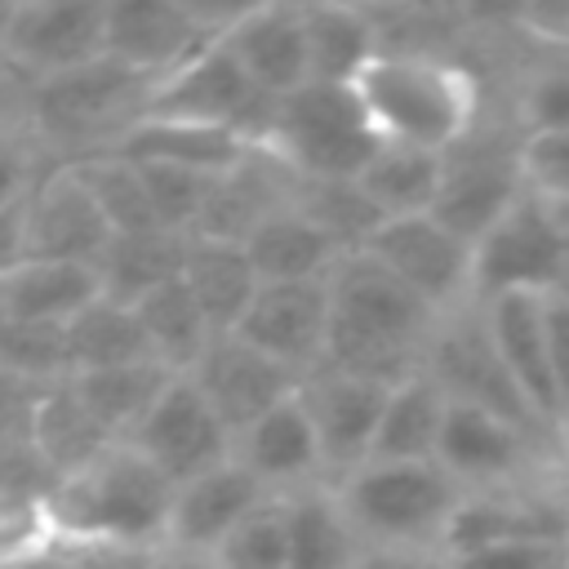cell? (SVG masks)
<instances>
[{"label": "cell", "mask_w": 569, "mask_h": 569, "mask_svg": "<svg viewBox=\"0 0 569 569\" xmlns=\"http://www.w3.org/2000/svg\"><path fill=\"white\" fill-rule=\"evenodd\" d=\"M218 569H289V511L284 493L253 507L213 551Z\"/></svg>", "instance_id": "cell-40"}, {"label": "cell", "mask_w": 569, "mask_h": 569, "mask_svg": "<svg viewBox=\"0 0 569 569\" xmlns=\"http://www.w3.org/2000/svg\"><path fill=\"white\" fill-rule=\"evenodd\" d=\"M169 507L173 485L133 445L120 440L58 480L44 507V533L67 547L156 551L164 547Z\"/></svg>", "instance_id": "cell-2"}, {"label": "cell", "mask_w": 569, "mask_h": 569, "mask_svg": "<svg viewBox=\"0 0 569 569\" xmlns=\"http://www.w3.org/2000/svg\"><path fill=\"white\" fill-rule=\"evenodd\" d=\"M44 169L49 164H40V138L27 124L4 120L0 124V213L22 209Z\"/></svg>", "instance_id": "cell-42"}, {"label": "cell", "mask_w": 569, "mask_h": 569, "mask_svg": "<svg viewBox=\"0 0 569 569\" xmlns=\"http://www.w3.org/2000/svg\"><path fill=\"white\" fill-rule=\"evenodd\" d=\"M525 191H529V178L520 164V142L516 147H480V151L453 147L445 156V178H440L431 218L445 222L453 236H462L476 249L511 213V204Z\"/></svg>", "instance_id": "cell-17"}, {"label": "cell", "mask_w": 569, "mask_h": 569, "mask_svg": "<svg viewBox=\"0 0 569 569\" xmlns=\"http://www.w3.org/2000/svg\"><path fill=\"white\" fill-rule=\"evenodd\" d=\"M307 80L356 84L360 71L382 53V31L369 9L356 4H302Z\"/></svg>", "instance_id": "cell-28"}, {"label": "cell", "mask_w": 569, "mask_h": 569, "mask_svg": "<svg viewBox=\"0 0 569 569\" xmlns=\"http://www.w3.org/2000/svg\"><path fill=\"white\" fill-rule=\"evenodd\" d=\"M147 569H218L213 556L204 551H182V547H156L147 556Z\"/></svg>", "instance_id": "cell-49"}, {"label": "cell", "mask_w": 569, "mask_h": 569, "mask_svg": "<svg viewBox=\"0 0 569 569\" xmlns=\"http://www.w3.org/2000/svg\"><path fill=\"white\" fill-rule=\"evenodd\" d=\"M525 538H569V516L556 493V471L542 480H525V485L462 493V502L445 529L440 560L480 551V547H498V542H525Z\"/></svg>", "instance_id": "cell-16"}, {"label": "cell", "mask_w": 569, "mask_h": 569, "mask_svg": "<svg viewBox=\"0 0 569 569\" xmlns=\"http://www.w3.org/2000/svg\"><path fill=\"white\" fill-rule=\"evenodd\" d=\"M218 40L267 98H284L307 84L302 4H240Z\"/></svg>", "instance_id": "cell-23"}, {"label": "cell", "mask_w": 569, "mask_h": 569, "mask_svg": "<svg viewBox=\"0 0 569 569\" xmlns=\"http://www.w3.org/2000/svg\"><path fill=\"white\" fill-rule=\"evenodd\" d=\"M560 293H565V298H569V284H565V289H560Z\"/></svg>", "instance_id": "cell-51"}, {"label": "cell", "mask_w": 569, "mask_h": 569, "mask_svg": "<svg viewBox=\"0 0 569 569\" xmlns=\"http://www.w3.org/2000/svg\"><path fill=\"white\" fill-rule=\"evenodd\" d=\"M244 253L258 271L262 284H293V280H329L333 267L347 258L342 244L320 227L311 222L298 204H284L276 209L249 240H244Z\"/></svg>", "instance_id": "cell-27"}, {"label": "cell", "mask_w": 569, "mask_h": 569, "mask_svg": "<svg viewBox=\"0 0 569 569\" xmlns=\"http://www.w3.org/2000/svg\"><path fill=\"white\" fill-rule=\"evenodd\" d=\"M356 253H369L373 262H382L436 316H449L476 302V249L431 213L382 218L365 240V249Z\"/></svg>", "instance_id": "cell-10"}, {"label": "cell", "mask_w": 569, "mask_h": 569, "mask_svg": "<svg viewBox=\"0 0 569 569\" xmlns=\"http://www.w3.org/2000/svg\"><path fill=\"white\" fill-rule=\"evenodd\" d=\"M27 258V222H22V209H9L0 213V280Z\"/></svg>", "instance_id": "cell-47"}, {"label": "cell", "mask_w": 569, "mask_h": 569, "mask_svg": "<svg viewBox=\"0 0 569 569\" xmlns=\"http://www.w3.org/2000/svg\"><path fill=\"white\" fill-rule=\"evenodd\" d=\"M298 396H302L307 418L316 427L329 485L347 480L356 467H365L373 458L378 422H382V409H387V396H391L387 382L338 373V369H316V373L302 378Z\"/></svg>", "instance_id": "cell-15"}, {"label": "cell", "mask_w": 569, "mask_h": 569, "mask_svg": "<svg viewBox=\"0 0 569 569\" xmlns=\"http://www.w3.org/2000/svg\"><path fill=\"white\" fill-rule=\"evenodd\" d=\"M445 569H569V538H525L498 542L462 556H445Z\"/></svg>", "instance_id": "cell-43"}, {"label": "cell", "mask_w": 569, "mask_h": 569, "mask_svg": "<svg viewBox=\"0 0 569 569\" xmlns=\"http://www.w3.org/2000/svg\"><path fill=\"white\" fill-rule=\"evenodd\" d=\"M271 111H276V98H267L240 71V62L222 49V40H213L187 67H178L173 76H164L156 84V93H151V107H147V116L231 129V133H240L253 147L267 138Z\"/></svg>", "instance_id": "cell-12"}, {"label": "cell", "mask_w": 569, "mask_h": 569, "mask_svg": "<svg viewBox=\"0 0 569 569\" xmlns=\"http://www.w3.org/2000/svg\"><path fill=\"white\" fill-rule=\"evenodd\" d=\"M236 458L271 489V493H298L307 485H329L325 480V458L316 427L307 418L302 396L293 391L276 409H267L253 427L236 436Z\"/></svg>", "instance_id": "cell-24"}, {"label": "cell", "mask_w": 569, "mask_h": 569, "mask_svg": "<svg viewBox=\"0 0 569 569\" xmlns=\"http://www.w3.org/2000/svg\"><path fill=\"white\" fill-rule=\"evenodd\" d=\"M27 431H31L36 449L49 458V467H53L58 476L80 471V467L93 462L102 449L120 445V440H111V436L93 422V413L80 405V396L71 391V382H53V387H44V391L36 396L31 418H27Z\"/></svg>", "instance_id": "cell-35"}, {"label": "cell", "mask_w": 569, "mask_h": 569, "mask_svg": "<svg viewBox=\"0 0 569 569\" xmlns=\"http://www.w3.org/2000/svg\"><path fill=\"white\" fill-rule=\"evenodd\" d=\"M422 369L436 378V387L453 405H471V409H485V413H498V418H511V422H520L529 431L551 436L533 418V409L525 405L520 387L511 382V373H507V365H502V356H498V347L489 338V325H485V307L480 302H467V307L440 316V325H436V333L427 342Z\"/></svg>", "instance_id": "cell-9"}, {"label": "cell", "mask_w": 569, "mask_h": 569, "mask_svg": "<svg viewBox=\"0 0 569 569\" xmlns=\"http://www.w3.org/2000/svg\"><path fill=\"white\" fill-rule=\"evenodd\" d=\"M360 569H445L440 556L427 551H391V547H365Z\"/></svg>", "instance_id": "cell-48"}, {"label": "cell", "mask_w": 569, "mask_h": 569, "mask_svg": "<svg viewBox=\"0 0 569 569\" xmlns=\"http://www.w3.org/2000/svg\"><path fill=\"white\" fill-rule=\"evenodd\" d=\"M329 347L320 369L405 382L422 369L440 316L369 253H347L329 276Z\"/></svg>", "instance_id": "cell-1"}, {"label": "cell", "mask_w": 569, "mask_h": 569, "mask_svg": "<svg viewBox=\"0 0 569 569\" xmlns=\"http://www.w3.org/2000/svg\"><path fill=\"white\" fill-rule=\"evenodd\" d=\"M569 284V231L533 187L476 244V302L502 293H560Z\"/></svg>", "instance_id": "cell-7"}, {"label": "cell", "mask_w": 569, "mask_h": 569, "mask_svg": "<svg viewBox=\"0 0 569 569\" xmlns=\"http://www.w3.org/2000/svg\"><path fill=\"white\" fill-rule=\"evenodd\" d=\"M111 151H124L129 160H142V164H173V169H187V173L222 178L253 151V142H244L231 129H213V124L142 116L120 138V147H111Z\"/></svg>", "instance_id": "cell-26"}, {"label": "cell", "mask_w": 569, "mask_h": 569, "mask_svg": "<svg viewBox=\"0 0 569 569\" xmlns=\"http://www.w3.org/2000/svg\"><path fill=\"white\" fill-rule=\"evenodd\" d=\"M556 493H560L565 516H569V431L560 436V449H556Z\"/></svg>", "instance_id": "cell-50"}, {"label": "cell", "mask_w": 569, "mask_h": 569, "mask_svg": "<svg viewBox=\"0 0 569 569\" xmlns=\"http://www.w3.org/2000/svg\"><path fill=\"white\" fill-rule=\"evenodd\" d=\"M182 284L191 289V298L200 302L204 320L213 325V333H236V325L244 320L249 302L258 298L262 280L244 253V244H227V240H196L187 236V253H182Z\"/></svg>", "instance_id": "cell-30"}, {"label": "cell", "mask_w": 569, "mask_h": 569, "mask_svg": "<svg viewBox=\"0 0 569 569\" xmlns=\"http://www.w3.org/2000/svg\"><path fill=\"white\" fill-rule=\"evenodd\" d=\"M445 418H449V396L436 387V378L427 369L409 373L387 396L373 458H382V462H436Z\"/></svg>", "instance_id": "cell-31"}, {"label": "cell", "mask_w": 569, "mask_h": 569, "mask_svg": "<svg viewBox=\"0 0 569 569\" xmlns=\"http://www.w3.org/2000/svg\"><path fill=\"white\" fill-rule=\"evenodd\" d=\"M445 178V151H422L405 142H382L356 187L369 196V204L382 218H409V213H431Z\"/></svg>", "instance_id": "cell-33"}, {"label": "cell", "mask_w": 569, "mask_h": 569, "mask_svg": "<svg viewBox=\"0 0 569 569\" xmlns=\"http://www.w3.org/2000/svg\"><path fill=\"white\" fill-rule=\"evenodd\" d=\"M231 18L236 9H209L182 0L107 4V58L160 84L164 76L187 67L200 49H209Z\"/></svg>", "instance_id": "cell-11"}, {"label": "cell", "mask_w": 569, "mask_h": 569, "mask_svg": "<svg viewBox=\"0 0 569 569\" xmlns=\"http://www.w3.org/2000/svg\"><path fill=\"white\" fill-rule=\"evenodd\" d=\"M480 307H485L489 338H493L511 382L520 387L533 418L560 440L565 422H560V396H556V373H551L547 293H502V298H485Z\"/></svg>", "instance_id": "cell-21"}, {"label": "cell", "mask_w": 569, "mask_h": 569, "mask_svg": "<svg viewBox=\"0 0 569 569\" xmlns=\"http://www.w3.org/2000/svg\"><path fill=\"white\" fill-rule=\"evenodd\" d=\"M182 253H187V236H173V231L116 236L111 249H107L102 262H98L102 293L133 307V302L147 298L156 284L182 276Z\"/></svg>", "instance_id": "cell-37"}, {"label": "cell", "mask_w": 569, "mask_h": 569, "mask_svg": "<svg viewBox=\"0 0 569 569\" xmlns=\"http://www.w3.org/2000/svg\"><path fill=\"white\" fill-rule=\"evenodd\" d=\"M124 445H133L173 489L236 458V436L227 431V422L213 413V405L187 373H178L160 391V400Z\"/></svg>", "instance_id": "cell-14"}, {"label": "cell", "mask_w": 569, "mask_h": 569, "mask_svg": "<svg viewBox=\"0 0 569 569\" xmlns=\"http://www.w3.org/2000/svg\"><path fill=\"white\" fill-rule=\"evenodd\" d=\"M556 449L560 445L542 431H529L511 418L449 400L436 462L462 493H476V489H502V485H525V480L551 476Z\"/></svg>", "instance_id": "cell-8"}, {"label": "cell", "mask_w": 569, "mask_h": 569, "mask_svg": "<svg viewBox=\"0 0 569 569\" xmlns=\"http://www.w3.org/2000/svg\"><path fill=\"white\" fill-rule=\"evenodd\" d=\"M98 298H102L98 267L62 262V258H22L0 280V320L71 325Z\"/></svg>", "instance_id": "cell-25"}, {"label": "cell", "mask_w": 569, "mask_h": 569, "mask_svg": "<svg viewBox=\"0 0 569 569\" xmlns=\"http://www.w3.org/2000/svg\"><path fill=\"white\" fill-rule=\"evenodd\" d=\"M71 164H76L80 182L89 187L93 204L102 209L111 236L164 231V227L156 222V209H151L142 169H138L124 151H93V156H80V160H71Z\"/></svg>", "instance_id": "cell-38"}, {"label": "cell", "mask_w": 569, "mask_h": 569, "mask_svg": "<svg viewBox=\"0 0 569 569\" xmlns=\"http://www.w3.org/2000/svg\"><path fill=\"white\" fill-rule=\"evenodd\" d=\"M173 378L178 373H169L164 365L142 360V365H116V369H84V373H71L67 382L111 440H129Z\"/></svg>", "instance_id": "cell-32"}, {"label": "cell", "mask_w": 569, "mask_h": 569, "mask_svg": "<svg viewBox=\"0 0 569 569\" xmlns=\"http://www.w3.org/2000/svg\"><path fill=\"white\" fill-rule=\"evenodd\" d=\"M0 124H4V120H0Z\"/></svg>", "instance_id": "cell-52"}, {"label": "cell", "mask_w": 569, "mask_h": 569, "mask_svg": "<svg viewBox=\"0 0 569 569\" xmlns=\"http://www.w3.org/2000/svg\"><path fill=\"white\" fill-rule=\"evenodd\" d=\"M133 311L142 320V333L151 342L156 365H164L169 373H191L200 365V356L209 351V342L218 338L213 325L204 320L200 302L182 284V276L156 284L147 298L133 302Z\"/></svg>", "instance_id": "cell-34"}, {"label": "cell", "mask_w": 569, "mask_h": 569, "mask_svg": "<svg viewBox=\"0 0 569 569\" xmlns=\"http://www.w3.org/2000/svg\"><path fill=\"white\" fill-rule=\"evenodd\" d=\"M520 164L525 178L538 196L569 204V133H547V138H525L520 142Z\"/></svg>", "instance_id": "cell-44"}, {"label": "cell", "mask_w": 569, "mask_h": 569, "mask_svg": "<svg viewBox=\"0 0 569 569\" xmlns=\"http://www.w3.org/2000/svg\"><path fill=\"white\" fill-rule=\"evenodd\" d=\"M329 280H293V284H262L249 302L236 338L258 347L262 356L289 365L293 373H316L329 347Z\"/></svg>", "instance_id": "cell-19"}, {"label": "cell", "mask_w": 569, "mask_h": 569, "mask_svg": "<svg viewBox=\"0 0 569 569\" xmlns=\"http://www.w3.org/2000/svg\"><path fill=\"white\" fill-rule=\"evenodd\" d=\"M267 147L298 182H356L382 138L373 133L356 84L307 80L302 89L276 98Z\"/></svg>", "instance_id": "cell-5"}, {"label": "cell", "mask_w": 569, "mask_h": 569, "mask_svg": "<svg viewBox=\"0 0 569 569\" xmlns=\"http://www.w3.org/2000/svg\"><path fill=\"white\" fill-rule=\"evenodd\" d=\"M333 489L365 547L427 551V556H440L445 529L462 502V489L445 476L440 462L369 458Z\"/></svg>", "instance_id": "cell-4"}, {"label": "cell", "mask_w": 569, "mask_h": 569, "mask_svg": "<svg viewBox=\"0 0 569 569\" xmlns=\"http://www.w3.org/2000/svg\"><path fill=\"white\" fill-rule=\"evenodd\" d=\"M151 93H156V80L102 58L71 76L31 84L27 129L49 147L53 142L76 147L71 160H80V156L120 147V138L147 116Z\"/></svg>", "instance_id": "cell-6"}, {"label": "cell", "mask_w": 569, "mask_h": 569, "mask_svg": "<svg viewBox=\"0 0 569 569\" xmlns=\"http://www.w3.org/2000/svg\"><path fill=\"white\" fill-rule=\"evenodd\" d=\"M67 338H71V373L156 360V356H151V342H147V333H142L138 311H133L129 302L107 298V293H102L93 307H84V311L67 325Z\"/></svg>", "instance_id": "cell-36"}, {"label": "cell", "mask_w": 569, "mask_h": 569, "mask_svg": "<svg viewBox=\"0 0 569 569\" xmlns=\"http://www.w3.org/2000/svg\"><path fill=\"white\" fill-rule=\"evenodd\" d=\"M22 222H27V258H62V262L98 267L116 240L71 160H53L40 173L36 191L22 204Z\"/></svg>", "instance_id": "cell-18"}, {"label": "cell", "mask_w": 569, "mask_h": 569, "mask_svg": "<svg viewBox=\"0 0 569 569\" xmlns=\"http://www.w3.org/2000/svg\"><path fill=\"white\" fill-rule=\"evenodd\" d=\"M516 129L525 138L569 133V49L547 53L520 76L516 89Z\"/></svg>", "instance_id": "cell-41"}, {"label": "cell", "mask_w": 569, "mask_h": 569, "mask_svg": "<svg viewBox=\"0 0 569 569\" xmlns=\"http://www.w3.org/2000/svg\"><path fill=\"white\" fill-rule=\"evenodd\" d=\"M0 373L27 387H53L71 378V338L67 325H27L0 320Z\"/></svg>", "instance_id": "cell-39"}, {"label": "cell", "mask_w": 569, "mask_h": 569, "mask_svg": "<svg viewBox=\"0 0 569 569\" xmlns=\"http://www.w3.org/2000/svg\"><path fill=\"white\" fill-rule=\"evenodd\" d=\"M356 98L382 142L453 151L480 120L476 76L440 53L382 49L356 80Z\"/></svg>", "instance_id": "cell-3"}, {"label": "cell", "mask_w": 569, "mask_h": 569, "mask_svg": "<svg viewBox=\"0 0 569 569\" xmlns=\"http://www.w3.org/2000/svg\"><path fill=\"white\" fill-rule=\"evenodd\" d=\"M267 498H276L240 458H227L222 467L187 480L173 489L169 525H164V547L182 551H204L213 556L218 542Z\"/></svg>", "instance_id": "cell-22"}, {"label": "cell", "mask_w": 569, "mask_h": 569, "mask_svg": "<svg viewBox=\"0 0 569 569\" xmlns=\"http://www.w3.org/2000/svg\"><path fill=\"white\" fill-rule=\"evenodd\" d=\"M187 378L204 391V400L213 405V413L227 422L231 436L253 427L267 409H276L280 400H289L302 387V373L262 356L258 347H249L236 333H218Z\"/></svg>", "instance_id": "cell-20"}, {"label": "cell", "mask_w": 569, "mask_h": 569, "mask_svg": "<svg viewBox=\"0 0 569 569\" xmlns=\"http://www.w3.org/2000/svg\"><path fill=\"white\" fill-rule=\"evenodd\" d=\"M289 511V569H360L365 542L333 485L284 493Z\"/></svg>", "instance_id": "cell-29"}, {"label": "cell", "mask_w": 569, "mask_h": 569, "mask_svg": "<svg viewBox=\"0 0 569 569\" xmlns=\"http://www.w3.org/2000/svg\"><path fill=\"white\" fill-rule=\"evenodd\" d=\"M40 391H44V387H27V382H18V378L0 373V440H4L9 431L27 427L31 405H36V396H40Z\"/></svg>", "instance_id": "cell-46"}, {"label": "cell", "mask_w": 569, "mask_h": 569, "mask_svg": "<svg viewBox=\"0 0 569 569\" xmlns=\"http://www.w3.org/2000/svg\"><path fill=\"white\" fill-rule=\"evenodd\" d=\"M547 333H551V373L560 396V422L569 431V298L547 293Z\"/></svg>", "instance_id": "cell-45"}, {"label": "cell", "mask_w": 569, "mask_h": 569, "mask_svg": "<svg viewBox=\"0 0 569 569\" xmlns=\"http://www.w3.org/2000/svg\"><path fill=\"white\" fill-rule=\"evenodd\" d=\"M102 58H107V4L44 0V4L9 9L4 36H0V62L18 71L27 84L71 76Z\"/></svg>", "instance_id": "cell-13"}]
</instances>
